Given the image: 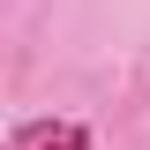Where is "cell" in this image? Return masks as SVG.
Returning a JSON list of instances; mask_svg holds the SVG:
<instances>
[{
    "label": "cell",
    "instance_id": "1",
    "mask_svg": "<svg viewBox=\"0 0 150 150\" xmlns=\"http://www.w3.org/2000/svg\"><path fill=\"white\" fill-rule=\"evenodd\" d=\"M23 143L30 150H90V128L83 120H38V128H23Z\"/></svg>",
    "mask_w": 150,
    "mask_h": 150
}]
</instances>
